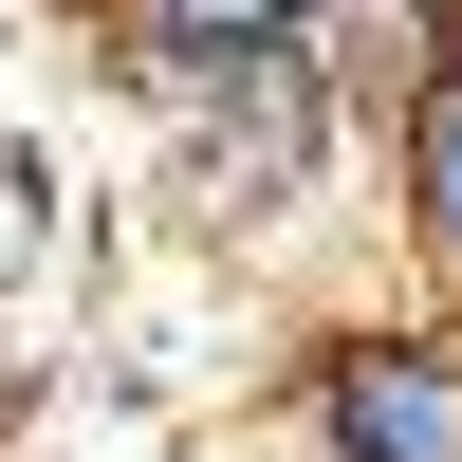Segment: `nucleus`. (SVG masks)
<instances>
[{
	"mask_svg": "<svg viewBox=\"0 0 462 462\" xmlns=\"http://www.w3.org/2000/svg\"><path fill=\"white\" fill-rule=\"evenodd\" d=\"M130 111H148V148H167V204H204V222L315 204L333 148H352V93H333L315 19L296 37H204V56H130Z\"/></svg>",
	"mask_w": 462,
	"mask_h": 462,
	"instance_id": "f257e3e1",
	"label": "nucleus"
},
{
	"mask_svg": "<svg viewBox=\"0 0 462 462\" xmlns=\"http://www.w3.org/2000/svg\"><path fill=\"white\" fill-rule=\"evenodd\" d=\"M278 426L296 462H462V315H315Z\"/></svg>",
	"mask_w": 462,
	"mask_h": 462,
	"instance_id": "f03ea898",
	"label": "nucleus"
},
{
	"mask_svg": "<svg viewBox=\"0 0 462 462\" xmlns=\"http://www.w3.org/2000/svg\"><path fill=\"white\" fill-rule=\"evenodd\" d=\"M370 185H389V241L426 278V315H462V56L370 111Z\"/></svg>",
	"mask_w": 462,
	"mask_h": 462,
	"instance_id": "7ed1b4c3",
	"label": "nucleus"
},
{
	"mask_svg": "<svg viewBox=\"0 0 462 462\" xmlns=\"http://www.w3.org/2000/svg\"><path fill=\"white\" fill-rule=\"evenodd\" d=\"M315 0H93L111 56H204V37H296Z\"/></svg>",
	"mask_w": 462,
	"mask_h": 462,
	"instance_id": "20e7f679",
	"label": "nucleus"
},
{
	"mask_svg": "<svg viewBox=\"0 0 462 462\" xmlns=\"http://www.w3.org/2000/svg\"><path fill=\"white\" fill-rule=\"evenodd\" d=\"M56 278V148L37 130H0V315Z\"/></svg>",
	"mask_w": 462,
	"mask_h": 462,
	"instance_id": "39448f33",
	"label": "nucleus"
},
{
	"mask_svg": "<svg viewBox=\"0 0 462 462\" xmlns=\"http://www.w3.org/2000/svg\"><path fill=\"white\" fill-rule=\"evenodd\" d=\"M19 426H37V370H19V352H0V462H19Z\"/></svg>",
	"mask_w": 462,
	"mask_h": 462,
	"instance_id": "423d86ee",
	"label": "nucleus"
},
{
	"mask_svg": "<svg viewBox=\"0 0 462 462\" xmlns=\"http://www.w3.org/2000/svg\"><path fill=\"white\" fill-rule=\"evenodd\" d=\"M315 19H333V0H315Z\"/></svg>",
	"mask_w": 462,
	"mask_h": 462,
	"instance_id": "0eeeda50",
	"label": "nucleus"
}]
</instances>
